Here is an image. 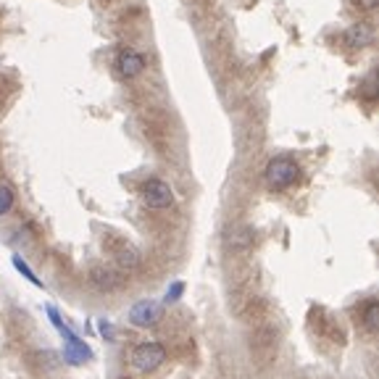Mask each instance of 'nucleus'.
Masks as SVG:
<instances>
[{
  "label": "nucleus",
  "mask_w": 379,
  "mask_h": 379,
  "mask_svg": "<svg viewBox=\"0 0 379 379\" xmlns=\"http://www.w3.org/2000/svg\"><path fill=\"white\" fill-rule=\"evenodd\" d=\"M353 3H356V5L361 8V11H374V8H377L379 0H353Z\"/></svg>",
  "instance_id": "nucleus-14"
},
{
  "label": "nucleus",
  "mask_w": 379,
  "mask_h": 379,
  "mask_svg": "<svg viewBox=\"0 0 379 379\" xmlns=\"http://www.w3.org/2000/svg\"><path fill=\"white\" fill-rule=\"evenodd\" d=\"M16 203V195H14V190L8 187V185H0V216H5L11 208Z\"/></svg>",
  "instance_id": "nucleus-12"
},
{
  "label": "nucleus",
  "mask_w": 379,
  "mask_h": 379,
  "mask_svg": "<svg viewBox=\"0 0 379 379\" xmlns=\"http://www.w3.org/2000/svg\"><path fill=\"white\" fill-rule=\"evenodd\" d=\"M363 95H366V101H374V95H377V92H374V77L363 85Z\"/></svg>",
  "instance_id": "nucleus-15"
},
{
  "label": "nucleus",
  "mask_w": 379,
  "mask_h": 379,
  "mask_svg": "<svg viewBox=\"0 0 379 379\" xmlns=\"http://www.w3.org/2000/svg\"><path fill=\"white\" fill-rule=\"evenodd\" d=\"M182 293H185V285H182V282H174L172 287L166 290V298H164V300H166V303H174V300L182 298Z\"/></svg>",
  "instance_id": "nucleus-13"
},
{
  "label": "nucleus",
  "mask_w": 379,
  "mask_h": 379,
  "mask_svg": "<svg viewBox=\"0 0 379 379\" xmlns=\"http://www.w3.org/2000/svg\"><path fill=\"white\" fill-rule=\"evenodd\" d=\"M114 259H116V266H119V269H135L140 263V253L132 245H121Z\"/></svg>",
  "instance_id": "nucleus-10"
},
{
  "label": "nucleus",
  "mask_w": 379,
  "mask_h": 379,
  "mask_svg": "<svg viewBox=\"0 0 379 379\" xmlns=\"http://www.w3.org/2000/svg\"><path fill=\"white\" fill-rule=\"evenodd\" d=\"M361 324L363 329L369 332V335H374L379 329V303L371 298V300H366L363 303V311H361Z\"/></svg>",
  "instance_id": "nucleus-9"
},
{
  "label": "nucleus",
  "mask_w": 379,
  "mask_h": 379,
  "mask_svg": "<svg viewBox=\"0 0 379 379\" xmlns=\"http://www.w3.org/2000/svg\"><path fill=\"white\" fill-rule=\"evenodd\" d=\"M116 69H119L124 79H135L145 69V58L138 51H132V48H124L119 53V58H116Z\"/></svg>",
  "instance_id": "nucleus-6"
},
{
  "label": "nucleus",
  "mask_w": 379,
  "mask_h": 379,
  "mask_svg": "<svg viewBox=\"0 0 379 379\" xmlns=\"http://www.w3.org/2000/svg\"><path fill=\"white\" fill-rule=\"evenodd\" d=\"M161 316H164V306H161L158 300H140V303H135L132 311H129V322H132L135 327H142V329L158 324Z\"/></svg>",
  "instance_id": "nucleus-5"
},
{
  "label": "nucleus",
  "mask_w": 379,
  "mask_h": 379,
  "mask_svg": "<svg viewBox=\"0 0 379 379\" xmlns=\"http://www.w3.org/2000/svg\"><path fill=\"white\" fill-rule=\"evenodd\" d=\"M92 282H95L101 290H119L121 274L116 269H103V266H98V269H92Z\"/></svg>",
  "instance_id": "nucleus-8"
},
{
  "label": "nucleus",
  "mask_w": 379,
  "mask_h": 379,
  "mask_svg": "<svg viewBox=\"0 0 379 379\" xmlns=\"http://www.w3.org/2000/svg\"><path fill=\"white\" fill-rule=\"evenodd\" d=\"M345 45L348 48H366V45H371L374 42V29L369 27V24H363V21H358V24H353L348 32H345Z\"/></svg>",
  "instance_id": "nucleus-7"
},
{
  "label": "nucleus",
  "mask_w": 379,
  "mask_h": 379,
  "mask_svg": "<svg viewBox=\"0 0 379 379\" xmlns=\"http://www.w3.org/2000/svg\"><path fill=\"white\" fill-rule=\"evenodd\" d=\"M298 177H300V169H298V164H295L293 158H287V155L272 158L269 166H266V172H263V179H266L269 190L293 187L295 182H298Z\"/></svg>",
  "instance_id": "nucleus-1"
},
{
  "label": "nucleus",
  "mask_w": 379,
  "mask_h": 379,
  "mask_svg": "<svg viewBox=\"0 0 379 379\" xmlns=\"http://www.w3.org/2000/svg\"><path fill=\"white\" fill-rule=\"evenodd\" d=\"M166 361V348L158 343H142L132 350V369L138 374H153L161 363Z\"/></svg>",
  "instance_id": "nucleus-2"
},
{
  "label": "nucleus",
  "mask_w": 379,
  "mask_h": 379,
  "mask_svg": "<svg viewBox=\"0 0 379 379\" xmlns=\"http://www.w3.org/2000/svg\"><path fill=\"white\" fill-rule=\"evenodd\" d=\"M101 329H103V337H108V340L114 337V335H111V324H105V322H101Z\"/></svg>",
  "instance_id": "nucleus-16"
},
{
  "label": "nucleus",
  "mask_w": 379,
  "mask_h": 379,
  "mask_svg": "<svg viewBox=\"0 0 379 379\" xmlns=\"http://www.w3.org/2000/svg\"><path fill=\"white\" fill-rule=\"evenodd\" d=\"M14 266H16V272L21 276H24V279H29V282H32V285H37V287H42V282H40V279H37V274L35 272H32V269H29V263H27V261L21 259V256H14Z\"/></svg>",
  "instance_id": "nucleus-11"
},
{
  "label": "nucleus",
  "mask_w": 379,
  "mask_h": 379,
  "mask_svg": "<svg viewBox=\"0 0 379 379\" xmlns=\"http://www.w3.org/2000/svg\"><path fill=\"white\" fill-rule=\"evenodd\" d=\"M142 200H145V206L153 208V211H164V208L174 206V192L169 187V182H164V179H148L145 182V187H142Z\"/></svg>",
  "instance_id": "nucleus-3"
},
{
  "label": "nucleus",
  "mask_w": 379,
  "mask_h": 379,
  "mask_svg": "<svg viewBox=\"0 0 379 379\" xmlns=\"http://www.w3.org/2000/svg\"><path fill=\"white\" fill-rule=\"evenodd\" d=\"M58 332H61V337H64V343H66V348H64V358H66V361L74 363V366L92 361V348H90L85 340H79L66 324H61Z\"/></svg>",
  "instance_id": "nucleus-4"
}]
</instances>
